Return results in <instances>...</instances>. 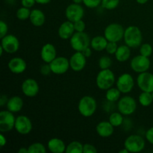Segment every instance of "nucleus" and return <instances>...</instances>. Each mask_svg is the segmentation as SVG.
Masks as SVG:
<instances>
[{
  "label": "nucleus",
  "instance_id": "a211bd4d",
  "mask_svg": "<svg viewBox=\"0 0 153 153\" xmlns=\"http://www.w3.org/2000/svg\"><path fill=\"white\" fill-rule=\"evenodd\" d=\"M40 57L43 61L46 64H50L57 57V50L52 43H46L40 51Z\"/></svg>",
  "mask_w": 153,
  "mask_h": 153
},
{
  "label": "nucleus",
  "instance_id": "423d86ee",
  "mask_svg": "<svg viewBox=\"0 0 153 153\" xmlns=\"http://www.w3.org/2000/svg\"><path fill=\"white\" fill-rule=\"evenodd\" d=\"M124 147L129 152L137 153L145 148V140L143 137L137 134H132L127 137L124 141Z\"/></svg>",
  "mask_w": 153,
  "mask_h": 153
},
{
  "label": "nucleus",
  "instance_id": "7c9ffc66",
  "mask_svg": "<svg viewBox=\"0 0 153 153\" xmlns=\"http://www.w3.org/2000/svg\"><path fill=\"white\" fill-rule=\"evenodd\" d=\"M31 11V10H30V8L22 6L16 10V16L20 20H25L27 19H29Z\"/></svg>",
  "mask_w": 153,
  "mask_h": 153
},
{
  "label": "nucleus",
  "instance_id": "2f4dec72",
  "mask_svg": "<svg viewBox=\"0 0 153 153\" xmlns=\"http://www.w3.org/2000/svg\"><path fill=\"white\" fill-rule=\"evenodd\" d=\"M28 153H46V149L41 143H34L28 147Z\"/></svg>",
  "mask_w": 153,
  "mask_h": 153
},
{
  "label": "nucleus",
  "instance_id": "72a5a7b5",
  "mask_svg": "<svg viewBox=\"0 0 153 153\" xmlns=\"http://www.w3.org/2000/svg\"><path fill=\"white\" fill-rule=\"evenodd\" d=\"M98 64L99 67H100V68L101 69V70L109 69L112 64V60L111 59L110 57L104 55V56L101 57V58L99 59Z\"/></svg>",
  "mask_w": 153,
  "mask_h": 153
},
{
  "label": "nucleus",
  "instance_id": "cd10ccee",
  "mask_svg": "<svg viewBox=\"0 0 153 153\" xmlns=\"http://www.w3.org/2000/svg\"><path fill=\"white\" fill-rule=\"evenodd\" d=\"M138 102L143 107H149L153 102V97L152 93L142 91L139 95Z\"/></svg>",
  "mask_w": 153,
  "mask_h": 153
},
{
  "label": "nucleus",
  "instance_id": "aec40b11",
  "mask_svg": "<svg viewBox=\"0 0 153 153\" xmlns=\"http://www.w3.org/2000/svg\"><path fill=\"white\" fill-rule=\"evenodd\" d=\"M74 24L73 22L67 20L64 22L58 30V34L62 40H70L75 33Z\"/></svg>",
  "mask_w": 153,
  "mask_h": 153
},
{
  "label": "nucleus",
  "instance_id": "a18cd8bd",
  "mask_svg": "<svg viewBox=\"0 0 153 153\" xmlns=\"http://www.w3.org/2000/svg\"><path fill=\"white\" fill-rule=\"evenodd\" d=\"M7 143V138L3 134H0V146L1 147H4Z\"/></svg>",
  "mask_w": 153,
  "mask_h": 153
},
{
  "label": "nucleus",
  "instance_id": "c03bdc74",
  "mask_svg": "<svg viewBox=\"0 0 153 153\" xmlns=\"http://www.w3.org/2000/svg\"><path fill=\"white\" fill-rule=\"evenodd\" d=\"M7 101H8V98H7V96L4 95V94H2L1 96V97H0V106L3 107L4 105H5L7 104Z\"/></svg>",
  "mask_w": 153,
  "mask_h": 153
},
{
  "label": "nucleus",
  "instance_id": "49530a36",
  "mask_svg": "<svg viewBox=\"0 0 153 153\" xmlns=\"http://www.w3.org/2000/svg\"><path fill=\"white\" fill-rule=\"evenodd\" d=\"M82 53L84 54V55H85L87 58H89V57H91V55H92V51H91V49L90 48V46L89 47L86 48V49H85V50L82 52Z\"/></svg>",
  "mask_w": 153,
  "mask_h": 153
},
{
  "label": "nucleus",
  "instance_id": "58836bf2",
  "mask_svg": "<svg viewBox=\"0 0 153 153\" xmlns=\"http://www.w3.org/2000/svg\"><path fill=\"white\" fill-rule=\"evenodd\" d=\"M8 26L4 21H0V38H2L7 34Z\"/></svg>",
  "mask_w": 153,
  "mask_h": 153
},
{
  "label": "nucleus",
  "instance_id": "a19ab883",
  "mask_svg": "<svg viewBox=\"0 0 153 153\" xmlns=\"http://www.w3.org/2000/svg\"><path fill=\"white\" fill-rule=\"evenodd\" d=\"M40 73H41L43 76H49V75L52 73V70H51L49 64H46V63L45 64H43V65L40 67Z\"/></svg>",
  "mask_w": 153,
  "mask_h": 153
},
{
  "label": "nucleus",
  "instance_id": "4468645a",
  "mask_svg": "<svg viewBox=\"0 0 153 153\" xmlns=\"http://www.w3.org/2000/svg\"><path fill=\"white\" fill-rule=\"evenodd\" d=\"M1 46L4 52L8 54L16 53L19 48V41L16 36L13 34H7L1 38Z\"/></svg>",
  "mask_w": 153,
  "mask_h": 153
},
{
  "label": "nucleus",
  "instance_id": "09e8293b",
  "mask_svg": "<svg viewBox=\"0 0 153 153\" xmlns=\"http://www.w3.org/2000/svg\"><path fill=\"white\" fill-rule=\"evenodd\" d=\"M18 152L19 153H28V147H21L20 149L18 150Z\"/></svg>",
  "mask_w": 153,
  "mask_h": 153
},
{
  "label": "nucleus",
  "instance_id": "c756f323",
  "mask_svg": "<svg viewBox=\"0 0 153 153\" xmlns=\"http://www.w3.org/2000/svg\"><path fill=\"white\" fill-rule=\"evenodd\" d=\"M120 112H113L109 116L108 121L114 127H119L123 123V117Z\"/></svg>",
  "mask_w": 153,
  "mask_h": 153
},
{
  "label": "nucleus",
  "instance_id": "e433bc0d",
  "mask_svg": "<svg viewBox=\"0 0 153 153\" xmlns=\"http://www.w3.org/2000/svg\"><path fill=\"white\" fill-rule=\"evenodd\" d=\"M83 3L89 8H96L101 4L102 0H83Z\"/></svg>",
  "mask_w": 153,
  "mask_h": 153
},
{
  "label": "nucleus",
  "instance_id": "9b49d317",
  "mask_svg": "<svg viewBox=\"0 0 153 153\" xmlns=\"http://www.w3.org/2000/svg\"><path fill=\"white\" fill-rule=\"evenodd\" d=\"M49 65L52 73L56 75L64 74L70 67V61L64 56L56 57Z\"/></svg>",
  "mask_w": 153,
  "mask_h": 153
},
{
  "label": "nucleus",
  "instance_id": "9d476101",
  "mask_svg": "<svg viewBox=\"0 0 153 153\" xmlns=\"http://www.w3.org/2000/svg\"><path fill=\"white\" fill-rule=\"evenodd\" d=\"M116 86L122 94H128L134 86V79L129 73H123L116 81Z\"/></svg>",
  "mask_w": 153,
  "mask_h": 153
},
{
  "label": "nucleus",
  "instance_id": "0eeeda50",
  "mask_svg": "<svg viewBox=\"0 0 153 153\" xmlns=\"http://www.w3.org/2000/svg\"><path fill=\"white\" fill-rule=\"evenodd\" d=\"M117 109L122 114L128 116L135 112L137 102L130 96H125L118 100Z\"/></svg>",
  "mask_w": 153,
  "mask_h": 153
},
{
  "label": "nucleus",
  "instance_id": "6ab92c4d",
  "mask_svg": "<svg viewBox=\"0 0 153 153\" xmlns=\"http://www.w3.org/2000/svg\"><path fill=\"white\" fill-rule=\"evenodd\" d=\"M8 69L14 74H21L24 73L27 68V64L24 59L19 57L13 58L9 61L7 64Z\"/></svg>",
  "mask_w": 153,
  "mask_h": 153
},
{
  "label": "nucleus",
  "instance_id": "a878e982",
  "mask_svg": "<svg viewBox=\"0 0 153 153\" xmlns=\"http://www.w3.org/2000/svg\"><path fill=\"white\" fill-rule=\"evenodd\" d=\"M131 48L127 45H122L118 46L115 55V58L119 62H125L131 57Z\"/></svg>",
  "mask_w": 153,
  "mask_h": 153
},
{
  "label": "nucleus",
  "instance_id": "473e14b6",
  "mask_svg": "<svg viewBox=\"0 0 153 153\" xmlns=\"http://www.w3.org/2000/svg\"><path fill=\"white\" fill-rule=\"evenodd\" d=\"M120 4V0H102V7L106 10H114Z\"/></svg>",
  "mask_w": 153,
  "mask_h": 153
},
{
  "label": "nucleus",
  "instance_id": "3c124183",
  "mask_svg": "<svg viewBox=\"0 0 153 153\" xmlns=\"http://www.w3.org/2000/svg\"><path fill=\"white\" fill-rule=\"evenodd\" d=\"M119 153H129V152L128 151V149H126L125 147H124L123 149H121V150H120Z\"/></svg>",
  "mask_w": 153,
  "mask_h": 153
},
{
  "label": "nucleus",
  "instance_id": "4c0bfd02",
  "mask_svg": "<svg viewBox=\"0 0 153 153\" xmlns=\"http://www.w3.org/2000/svg\"><path fill=\"white\" fill-rule=\"evenodd\" d=\"M73 24H74V28L76 31H77V32H82V31H85L86 25H85V22H84L82 19H79V20L73 22Z\"/></svg>",
  "mask_w": 153,
  "mask_h": 153
},
{
  "label": "nucleus",
  "instance_id": "ddd939ff",
  "mask_svg": "<svg viewBox=\"0 0 153 153\" xmlns=\"http://www.w3.org/2000/svg\"><path fill=\"white\" fill-rule=\"evenodd\" d=\"M84 14H85V10L82 6L80 4H76V3L69 4L65 10V16L67 20L73 22H76L79 19H82Z\"/></svg>",
  "mask_w": 153,
  "mask_h": 153
},
{
  "label": "nucleus",
  "instance_id": "b1692460",
  "mask_svg": "<svg viewBox=\"0 0 153 153\" xmlns=\"http://www.w3.org/2000/svg\"><path fill=\"white\" fill-rule=\"evenodd\" d=\"M29 19L33 25L36 27H40L45 23L46 16L44 13L40 9H34L31 11Z\"/></svg>",
  "mask_w": 153,
  "mask_h": 153
},
{
  "label": "nucleus",
  "instance_id": "f03ea898",
  "mask_svg": "<svg viewBox=\"0 0 153 153\" xmlns=\"http://www.w3.org/2000/svg\"><path fill=\"white\" fill-rule=\"evenodd\" d=\"M115 75L110 69L101 70L96 78V84L99 89L107 91L115 84Z\"/></svg>",
  "mask_w": 153,
  "mask_h": 153
},
{
  "label": "nucleus",
  "instance_id": "6e6552de",
  "mask_svg": "<svg viewBox=\"0 0 153 153\" xmlns=\"http://www.w3.org/2000/svg\"><path fill=\"white\" fill-rule=\"evenodd\" d=\"M16 117L10 111H1L0 112V131L8 132L14 128Z\"/></svg>",
  "mask_w": 153,
  "mask_h": 153
},
{
  "label": "nucleus",
  "instance_id": "ea45409f",
  "mask_svg": "<svg viewBox=\"0 0 153 153\" xmlns=\"http://www.w3.org/2000/svg\"><path fill=\"white\" fill-rule=\"evenodd\" d=\"M97 149L95 146L90 143H85L84 145L83 153H97Z\"/></svg>",
  "mask_w": 153,
  "mask_h": 153
},
{
  "label": "nucleus",
  "instance_id": "412c9836",
  "mask_svg": "<svg viewBox=\"0 0 153 153\" xmlns=\"http://www.w3.org/2000/svg\"><path fill=\"white\" fill-rule=\"evenodd\" d=\"M96 131L100 137L107 138L114 134V126L109 121H101L96 126Z\"/></svg>",
  "mask_w": 153,
  "mask_h": 153
},
{
  "label": "nucleus",
  "instance_id": "79ce46f5",
  "mask_svg": "<svg viewBox=\"0 0 153 153\" xmlns=\"http://www.w3.org/2000/svg\"><path fill=\"white\" fill-rule=\"evenodd\" d=\"M146 139L149 143L153 145V127H151L146 131Z\"/></svg>",
  "mask_w": 153,
  "mask_h": 153
},
{
  "label": "nucleus",
  "instance_id": "bb28decb",
  "mask_svg": "<svg viewBox=\"0 0 153 153\" xmlns=\"http://www.w3.org/2000/svg\"><path fill=\"white\" fill-rule=\"evenodd\" d=\"M122 93L117 88H111L106 91L105 99L108 102H118V100L120 99V94Z\"/></svg>",
  "mask_w": 153,
  "mask_h": 153
},
{
  "label": "nucleus",
  "instance_id": "5fc2aeb1",
  "mask_svg": "<svg viewBox=\"0 0 153 153\" xmlns=\"http://www.w3.org/2000/svg\"><path fill=\"white\" fill-rule=\"evenodd\" d=\"M152 97H153V92L152 93Z\"/></svg>",
  "mask_w": 153,
  "mask_h": 153
},
{
  "label": "nucleus",
  "instance_id": "603ef678",
  "mask_svg": "<svg viewBox=\"0 0 153 153\" xmlns=\"http://www.w3.org/2000/svg\"><path fill=\"white\" fill-rule=\"evenodd\" d=\"M73 3H76V4H81L83 2V0H73Z\"/></svg>",
  "mask_w": 153,
  "mask_h": 153
},
{
  "label": "nucleus",
  "instance_id": "4be33fe9",
  "mask_svg": "<svg viewBox=\"0 0 153 153\" xmlns=\"http://www.w3.org/2000/svg\"><path fill=\"white\" fill-rule=\"evenodd\" d=\"M48 149L52 153H63L66 152L67 146L61 139L58 137L51 138L47 143Z\"/></svg>",
  "mask_w": 153,
  "mask_h": 153
},
{
  "label": "nucleus",
  "instance_id": "dca6fc26",
  "mask_svg": "<svg viewBox=\"0 0 153 153\" xmlns=\"http://www.w3.org/2000/svg\"><path fill=\"white\" fill-rule=\"evenodd\" d=\"M22 92L27 97H34L38 94L40 87L37 81L34 79H27L22 82L21 85Z\"/></svg>",
  "mask_w": 153,
  "mask_h": 153
},
{
  "label": "nucleus",
  "instance_id": "39448f33",
  "mask_svg": "<svg viewBox=\"0 0 153 153\" xmlns=\"http://www.w3.org/2000/svg\"><path fill=\"white\" fill-rule=\"evenodd\" d=\"M123 26L119 23H111L106 26L104 31V36L109 42L120 41L124 37Z\"/></svg>",
  "mask_w": 153,
  "mask_h": 153
},
{
  "label": "nucleus",
  "instance_id": "5701e85b",
  "mask_svg": "<svg viewBox=\"0 0 153 153\" xmlns=\"http://www.w3.org/2000/svg\"><path fill=\"white\" fill-rule=\"evenodd\" d=\"M23 105L24 102L22 99L18 96H14L8 99L6 106L7 110L14 114L20 111L23 108Z\"/></svg>",
  "mask_w": 153,
  "mask_h": 153
},
{
  "label": "nucleus",
  "instance_id": "c85d7f7f",
  "mask_svg": "<svg viewBox=\"0 0 153 153\" xmlns=\"http://www.w3.org/2000/svg\"><path fill=\"white\" fill-rule=\"evenodd\" d=\"M84 145L81 142L74 140L67 146V153H83Z\"/></svg>",
  "mask_w": 153,
  "mask_h": 153
},
{
  "label": "nucleus",
  "instance_id": "393cba45",
  "mask_svg": "<svg viewBox=\"0 0 153 153\" xmlns=\"http://www.w3.org/2000/svg\"><path fill=\"white\" fill-rule=\"evenodd\" d=\"M108 41L105 36H96L91 40V47L97 52L105 50L107 46Z\"/></svg>",
  "mask_w": 153,
  "mask_h": 153
},
{
  "label": "nucleus",
  "instance_id": "864d4df0",
  "mask_svg": "<svg viewBox=\"0 0 153 153\" xmlns=\"http://www.w3.org/2000/svg\"><path fill=\"white\" fill-rule=\"evenodd\" d=\"M4 52V49H3V47L2 46H1V45H0V55H3V52Z\"/></svg>",
  "mask_w": 153,
  "mask_h": 153
},
{
  "label": "nucleus",
  "instance_id": "2eb2a0df",
  "mask_svg": "<svg viewBox=\"0 0 153 153\" xmlns=\"http://www.w3.org/2000/svg\"><path fill=\"white\" fill-rule=\"evenodd\" d=\"M137 84L142 91L153 92V74L149 72L139 73L137 78Z\"/></svg>",
  "mask_w": 153,
  "mask_h": 153
},
{
  "label": "nucleus",
  "instance_id": "de8ad7c7",
  "mask_svg": "<svg viewBox=\"0 0 153 153\" xmlns=\"http://www.w3.org/2000/svg\"><path fill=\"white\" fill-rule=\"evenodd\" d=\"M36 3L40 4H49L51 1V0H35Z\"/></svg>",
  "mask_w": 153,
  "mask_h": 153
},
{
  "label": "nucleus",
  "instance_id": "f3484780",
  "mask_svg": "<svg viewBox=\"0 0 153 153\" xmlns=\"http://www.w3.org/2000/svg\"><path fill=\"white\" fill-rule=\"evenodd\" d=\"M70 68L75 72H81L87 64V58L82 52H76L70 58Z\"/></svg>",
  "mask_w": 153,
  "mask_h": 153
},
{
  "label": "nucleus",
  "instance_id": "1a4fd4ad",
  "mask_svg": "<svg viewBox=\"0 0 153 153\" xmlns=\"http://www.w3.org/2000/svg\"><path fill=\"white\" fill-rule=\"evenodd\" d=\"M151 65L150 60L148 57L143 56L142 55H136L131 59L130 66L131 70L137 73H141L148 71Z\"/></svg>",
  "mask_w": 153,
  "mask_h": 153
},
{
  "label": "nucleus",
  "instance_id": "8fccbe9b",
  "mask_svg": "<svg viewBox=\"0 0 153 153\" xmlns=\"http://www.w3.org/2000/svg\"><path fill=\"white\" fill-rule=\"evenodd\" d=\"M148 1H149V0H136V1H137V2L140 4H146Z\"/></svg>",
  "mask_w": 153,
  "mask_h": 153
},
{
  "label": "nucleus",
  "instance_id": "37998d69",
  "mask_svg": "<svg viewBox=\"0 0 153 153\" xmlns=\"http://www.w3.org/2000/svg\"><path fill=\"white\" fill-rule=\"evenodd\" d=\"M36 3L35 0H21V4L22 6L28 8H31Z\"/></svg>",
  "mask_w": 153,
  "mask_h": 153
},
{
  "label": "nucleus",
  "instance_id": "20e7f679",
  "mask_svg": "<svg viewBox=\"0 0 153 153\" xmlns=\"http://www.w3.org/2000/svg\"><path fill=\"white\" fill-rule=\"evenodd\" d=\"M91 39L86 32L76 31L70 39V43L72 49L76 52H83L91 46Z\"/></svg>",
  "mask_w": 153,
  "mask_h": 153
},
{
  "label": "nucleus",
  "instance_id": "f257e3e1",
  "mask_svg": "<svg viewBox=\"0 0 153 153\" xmlns=\"http://www.w3.org/2000/svg\"><path fill=\"white\" fill-rule=\"evenodd\" d=\"M124 42L130 48L135 49L142 44L143 34L140 28L136 25H129L125 29Z\"/></svg>",
  "mask_w": 153,
  "mask_h": 153
},
{
  "label": "nucleus",
  "instance_id": "f8f14e48",
  "mask_svg": "<svg viewBox=\"0 0 153 153\" xmlns=\"http://www.w3.org/2000/svg\"><path fill=\"white\" fill-rule=\"evenodd\" d=\"M32 128V123L29 117L25 115H19L17 117H16L14 129L19 134L26 135L31 132Z\"/></svg>",
  "mask_w": 153,
  "mask_h": 153
},
{
  "label": "nucleus",
  "instance_id": "c9c22d12",
  "mask_svg": "<svg viewBox=\"0 0 153 153\" xmlns=\"http://www.w3.org/2000/svg\"><path fill=\"white\" fill-rule=\"evenodd\" d=\"M118 49L117 43L116 42H109L108 43L107 46H106V52L110 55H114L116 53L117 50Z\"/></svg>",
  "mask_w": 153,
  "mask_h": 153
},
{
  "label": "nucleus",
  "instance_id": "7ed1b4c3",
  "mask_svg": "<svg viewBox=\"0 0 153 153\" xmlns=\"http://www.w3.org/2000/svg\"><path fill=\"white\" fill-rule=\"evenodd\" d=\"M97 103L95 99L91 96H85L80 99L78 104V110L82 116L90 117L95 114Z\"/></svg>",
  "mask_w": 153,
  "mask_h": 153
},
{
  "label": "nucleus",
  "instance_id": "f704fd0d",
  "mask_svg": "<svg viewBox=\"0 0 153 153\" xmlns=\"http://www.w3.org/2000/svg\"><path fill=\"white\" fill-rule=\"evenodd\" d=\"M153 52L152 46L149 43H143L140 46V54L149 58L152 55Z\"/></svg>",
  "mask_w": 153,
  "mask_h": 153
}]
</instances>
